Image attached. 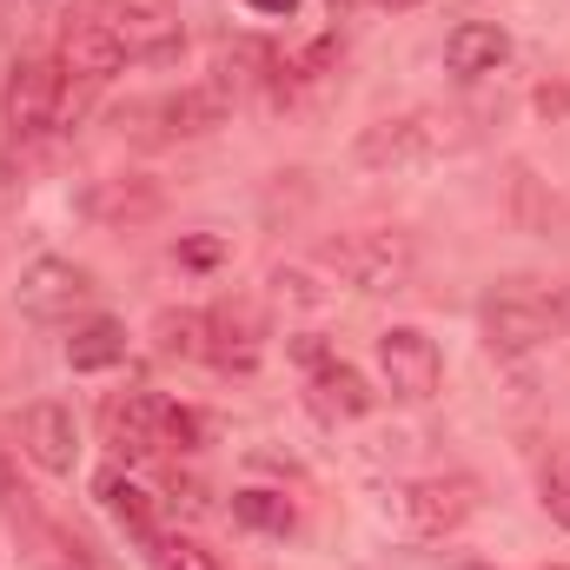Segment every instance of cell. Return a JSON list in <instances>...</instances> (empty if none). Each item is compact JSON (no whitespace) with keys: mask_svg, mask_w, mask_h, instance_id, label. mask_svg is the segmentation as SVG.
Masks as SVG:
<instances>
[{"mask_svg":"<svg viewBox=\"0 0 570 570\" xmlns=\"http://www.w3.org/2000/svg\"><path fill=\"white\" fill-rule=\"evenodd\" d=\"M53 60H60V73H67V80H80V87H94V94H100V87L127 67V47L114 40V27H107L100 13H80V20H67V27H60V53H53Z\"/></svg>","mask_w":570,"mask_h":570,"instance_id":"8fae6325","label":"cell"},{"mask_svg":"<svg viewBox=\"0 0 570 570\" xmlns=\"http://www.w3.org/2000/svg\"><path fill=\"white\" fill-rule=\"evenodd\" d=\"M94 498H100V511H107V518H114V524H120V531L140 544V551H153V544H159V518H153V498H146V491L134 484V478H127V471H100V478H94Z\"/></svg>","mask_w":570,"mask_h":570,"instance_id":"9a60e30c","label":"cell"},{"mask_svg":"<svg viewBox=\"0 0 570 570\" xmlns=\"http://www.w3.org/2000/svg\"><path fill=\"white\" fill-rule=\"evenodd\" d=\"M13 305H20L33 325H73V318L94 305V273L73 266V259H33V266L13 279Z\"/></svg>","mask_w":570,"mask_h":570,"instance_id":"ba28073f","label":"cell"},{"mask_svg":"<svg viewBox=\"0 0 570 570\" xmlns=\"http://www.w3.org/2000/svg\"><path fill=\"white\" fill-rule=\"evenodd\" d=\"M0 511H7V518H20V524H33V518H40V511H33V491H27V484L13 478L7 451H0Z\"/></svg>","mask_w":570,"mask_h":570,"instance_id":"7402d4cb","label":"cell"},{"mask_svg":"<svg viewBox=\"0 0 570 570\" xmlns=\"http://www.w3.org/2000/svg\"><path fill=\"white\" fill-rule=\"evenodd\" d=\"M94 13L114 27L134 67H173L186 53V27L173 0H94Z\"/></svg>","mask_w":570,"mask_h":570,"instance_id":"8992f818","label":"cell"},{"mask_svg":"<svg viewBox=\"0 0 570 570\" xmlns=\"http://www.w3.org/2000/svg\"><path fill=\"white\" fill-rule=\"evenodd\" d=\"M458 146H464V127L451 114L419 107V114H399V120L365 127L358 134V166H372V173H419V166L458 153Z\"/></svg>","mask_w":570,"mask_h":570,"instance_id":"3957f363","label":"cell"},{"mask_svg":"<svg viewBox=\"0 0 570 570\" xmlns=\"http://www.w3.org/2000/svg\"><path fill=\"white\" fill-rule=\"evenodd\" d=\"M292 358H298L305 392H312V412H318L325 425H352V419H365V412L379 405V392L365 385V372L345 365L325 338H292Z\"/></svg>","mask_w":570,"mask_h":570,"instance_id":"5b68a950","label":"cell"},{"mask_svg":"<svg viewBox=\"0 0 570 570\" xmlns=\"http://www.w3.org/2000/svg\"><path fill=\"white\" fill-rule=\"evenodd\" d=\"M127 358V325H114V318H87L73 338H67V365L73 372H107V365H120Z\"/></svg>","mask_w":570,"mask_h":570,"instance_id":"2e32d148","label":"cell"},{"mask_svg":"<svg viewBox=\"0 0 570 570\" xmlns=\"http://www.w3.org/2000/svg\"><path fill=\"white\" fill-rule=\"evenodd\" d=\"M379 372H385L392 399L425 405V399H438V385H444V352L431 345L419 325H392V332H379Z\"/></svg>","mask_w":570,"mask_h":570,"instance_id":"30bf717a","label":"cell"},{"mask_svg":"<svg viewBox=\"0 0 570 570\" xmlns=\"http://www.w3.org/2000/svg\"><path fill=\"white\" fill-rule=\"evenodd\" d=\"M253 7H259V13H292L298 0H253Z\"/></svg>","mask_w":570,"mask_h":570,"instance_id":"cb8c5ba5","label":"cell"},{"mask_svg":"<svg viewBox=\"0 0 570 570\" xmlns=\"http://www.w3.org/2000/svg\"><path fill=\"white\" fill-rule=\"evenodd\" d=\"M100 431H107V451L114 458H127V464H146V458H159L166 444H186L193 438V412H179L173 399H159V392H120V399H107V412H100Z\"/></svg>","mask_w":570,"mask_h":570,"instance_id":"277c9868","label":"cell"},{"mask_svg":"<svg viewBox=\"0 0 570 570\" xmlns=\"http://www.w3.org/2000/svg\"><path fill=\"white\" fill-rule=\"evenodd\" d=\"M27 531H33V544H40V551H33V564L40 570H94L87 564V551H80L67 531H53V524H40V518H33Z\"/></svg>","mask_w":570,"mask_h":570,"instance_id":"d6986e66","label":"cell"},{"mask_svg":"<svg viewBox=\"0 0 570 570\" xmlns=\"http://www.w3.org/2000/svg\"><path fill=\"white\" fill-rule=\"evenodd\" d=\"M511 60V33L498 27V20H458L451 33H444V67L458 73V80H484V73H498Z\"/></svg>","mask_w":570,"mask_h":570,"instance_id":"4fadbf2b","label":"cell"},{"mask_svg":"<svg viewBox=\"0 0 570 570\" xmlns=\"http://www.w3.org/2000/svg\"><path fill=\"white\" fill-rule=\"evenodd\" d=\"M20 444H27V458H33L40 471H53V478H67V471L80 464V425H73V412L53 405V399H40V405L20 412Z\"/></svg>","mask_w":570,"mask_h":570,"instance_id":"7c38bea8","label":"cell"},{"mask_svg":"<svg viewBox=\"0 0 570 570\" xmlns=\"http://www.w3.org/2000/svg\"><path fill=\"white\" fill-rule=\"evenodd\" d=\"M325 266L358 292H392L412 273V239L405 233H352V239L325 246Z\"/></svg>","mask_w":570,"mask_h":570,"instance_id":"9c48e42d","label":"cell"},{"mask_svg":"<svg viewBox=\"0 0 570 570\" xmlns=\"http://www.w3.org/2000/svg\"><path fill=\"white\" fill-rule=\"evenodd\" d=\"M233 518L253 524V531H273V538H285V531L298 524V511L285 504L279 491H239V498H233Z\"/></svg>","mask_w":570,"mask_h":570,"instance_id":"ac0fdd59","label":"cell"},{"mask_svg":"<svg viewBox=\"0 0 570 570\" xmlns=\"http://www.w3.org/2000/svg\"><path fill=\"white\" fill-rule=\"evenodd\" d=\"M0 127L7 140H47L60 127H73V107H67V73L60 60L33 53V60H13L7 87H0Z\"/></svg>","mask_w":570,"mask_h":570,"instance_id":"7a4b0ae2","label":"cell"},{"mask_svg":"<svg viewBox=\"0 0 570 570\" xmlns=\"http://www.w3.org/2000/svg\"><path fill=\"white\" fill-rule=\"evenodd\" d=\"M146 558H153L159 570H219L213 564V551H199L193 538H166V531H159V544H153Z\"/></svg>","mask_w":570,"mask_h":570,"instance_id":"ffe728a7","label":"cell"},{"mask_svg":"<svg viewBox=\"0 0 570 570\" xmlns=\"http://www.w3.org/2000/svg\"><path fill=\"white\" fill-rule=\"evenodd\" d=\"M153 332H159V352H173V358H206V312H159Z\"/></svg>","mask_w":570,"mask_h":570,"instance_id":"e0dca14e","label":"cell"},{"mask_svg":"<svg viewBox=\"0 0 570 570\" xmlns=\"http://www.w3.org/2000/svg\"><path fill=\"white\" fill-rule=\"evenodd\" d=\"M179 259H186V266H219L226 246H219V239H179Z\"/></svg>","mask_w":570,"mask_h":570,"instance_id":"603a6c76","label":"cell"},{"mask_svg":"<svg viewBox=\"0 0 570 570\" xmlns=\"http://www.w3.org/2000/svg\"><path fill=\"white\" fill-rule=\"evenodd\" d=\"M478 325H484V345L491 352L524 358V352H544L551 338H564L570 298L544 279H498L478 298Z\"/></svg>","mask_w":570,"mask_h":570,"instance_id":"6da1fadb","label":"cell"},{"mask_svg":"<svg viewBox=\"0 0 570 570\" xmlns=\"http://www.w3.org/2000/svg\"><path fill=\"white\" fill-rule=\"evenodd\" d=\"M206 358L219 372H253L259 365V318L246 305H219L206 312Z\"/></svg>","mask_w":570,"mask_h":570,"instance_id":"5bb4252c","label":"cell"},{"mask_svg":"<svg viewBox=\"0 0 570 570\" xmlns=\"http://www.w3.org/2000/svg\"><path fill=\"white\" fill-rule=\"evenodd\" d=\"M392 7H405V0H392Z\"/></svg>","mask_w":570,"mask_h":570,"instance_id":"d4e9b609","label":"cell"},{"mask_svg":"<svg viewBox=\"0 0 570 570\" xmlns=\"http://www.w3.org/2000/svg\"><path fill=\"white\" fill-rule=\"evenodd\" d=\"M538 498H544V511H551V518L570 531V458L544 464V478H538Z\"/></svg>","mask_w":570,"mask_h":570,"instance_id":"44dd1931","label":"cell"},{"mask_svg":"<svg viewBox=\"0 0 570 570\" xmlns=\"http://www.w3.org/2000/svg\"><path fill=\"white\" fill-rule=\"evenodd\" d=\"M471 511H478V484L464 471H431L392 491V518L412 538H451L458 524H471Z\"/></svg>","mask_w":570,"mask_h":570,"instance_id":"52a82bcc","label":"cell"},{"mask_svg":"<svg viewBox=\"0 0 570 570\" xmlns=\"http://www.w3.org/2000/svg\"><path fill=\"white\" fill-rule=\"evenodd\" d=\"M338 7H345V0H338Z\"/></svg>","mask_w":570,"mask_h":570,"instance_id":"484cf974","label":"cell"}]
</instances>
